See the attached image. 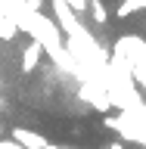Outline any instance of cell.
Wrapping results in <instances>:
<instances>
[{
    "mask_svg": "<svg viewBox=\"0 0 146 149\" xmlns=\"http://www.w3.org/2000/svg\"><path fill=\"white\" fill-rule=\"evenodd\" d=\"M37 56H41V44H31L28 53L22 56V68H25V72H31V68L37 65Z\"/></svg>",
    "mask_w": 146,
    "mask_h": 149,
    "instance_id": "obj_2",
    "label": "cell"
},
{
    "mask_svg": "<svg viewBox=\"0 0 146 149\" xmlns=\"http://www.w3.org/2000/svg\"><path fill=\"white\" fill-rule=\"evenodd\" d=\"M47 149H56V146H47Z\"/></svg>",
    "mask_w": 146,
    "mask_h": 149,
    "instance_id": "obj_4",
    "label": "cell"
},
{
    "mask_svg": "<svg viewBox=\"0 0 146 149\" xmlns=\"http://www.w3.org/2000/svg\"><path fill=\"white\" fill-rule=\"evenodd\" d=\"M13 140H16L19 146H25V149H47L50 146L41 134H34V130H28V127H16L13 130Z\"/></svg>",
    "mask_w": 146,
    "mask_h": 149,
    "instance_id": "obj_1",
    "label": "cell"
},
{
    "mask_svg": "<svg viewBox=\"0 0 146 149\" xmlns=\"http://www.w3.org/2000/svg\"><path fill=\"white\" fill-rule=\"evenodd\" d=\"M0 149H3V143H0Z\"/></svg>",
    "mask_w": 146,
    "mask_h": 149,
    "instance_id": "obj_5",
    "label": "cell"
},
{
    "mask_svg": "<svg viewBox=\"0 0 146 149\" xmlns=\"http://www.w3.org/2000/svg\"><path fill=\"white\" fill-rule=\"evenodd\" d=\"M93 3V19H96V22H106V9H103V3L100 0H90Z\"/></svg>",
    "mask_w": 146,
    "mask_h": 149,
    "instance_id": "obj_3",
    "label": "cell"
}]
</instances>
